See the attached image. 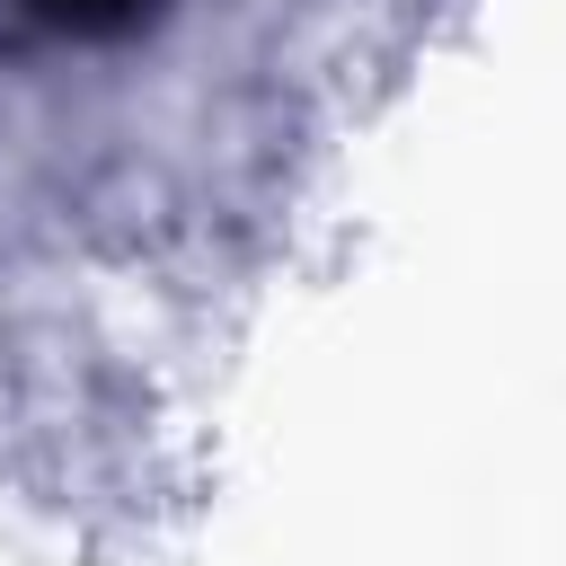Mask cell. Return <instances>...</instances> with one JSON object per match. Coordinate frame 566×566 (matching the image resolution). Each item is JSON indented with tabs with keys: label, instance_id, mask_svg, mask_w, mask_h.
I'll list each match as a JSON object with an SVG mask.
<instances>
[{
	"label": "cell",
	"instance_id": "6da1fadb",
	"mask_svg": "<svg viewBox=\"0 0 566 566\" xmlns=\"http://www.w3.org/2000/svg\"><path fill=\"white\" fill-rule=\"evenodd\" d=\"M44 35H71V44H115V35H142L159 27L177 0H18Z\"/></svg>",
	"mask_w": 566,
	"mask_h": 566
}]
</instances>
